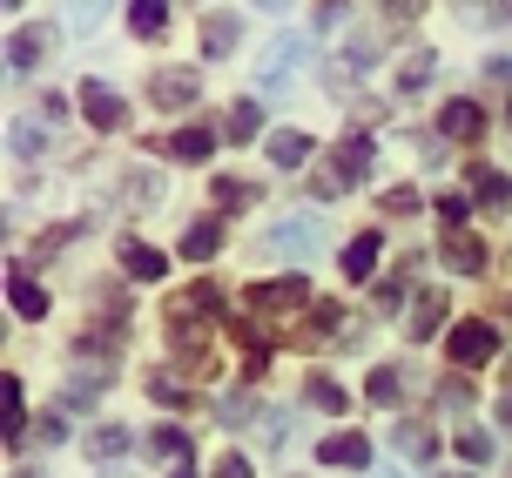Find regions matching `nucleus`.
Instances as JSON below:
<instances>
[{"mask_svg": "<svg viewBox=\"0 0 512 478\" xmlns=\"http://www.w3.org/2000/svg\"><path fill=\"white\" fill-rule=\"evenodd\" d=\"M371 176V135H344L331 149V169L317 176V196H344V189H358Z\"/></svg>", "mask_w": 512, "mask_h": 478, "instance_id": "nucleus-1", "label": "nucleus"}, {"mask_svg": "<svg viewBox=\"0 0 512 478\" xmlns=\"http://www.w3.org/2000/svg\"><path fill=\"white\" fill-rule=\"evenodd\" d=\"M492 351H499V330L492 324H452V364L479 371V364H492Z\"/></svg>", "mask_w": 512, "mask_h": 478, "instance_id": "nucleus-2", "label": "nucleus"}, {"mask_svg": "<svg viewBox=\"0 0 512 478\" xmlns=\"http://www.w3.org/2000/svg\"><path fill=\"white\" fill-rule=\"evenodd\" d=\"M81 115H88L95 128H122V122H128L122 95H115L108 81H81Z\"/></svg>", "mask_w": 512, "mask_h": 478, "instance_id": "nucleus-3", "label": "nucleus"}, {"mask_svg": "<svg viewBox=\"0 0 512 478\" xmlns=\"http://www.w3.org/2000/svg\"><path fill=\"white\" fill-rule=\"evenodd\" d=\"M48 27H14V34H7V68H14V75H27V68H41V61H48Z\"/></svg>", "mask_w": 512, "mask_h": 478, "instance_id": "nucleus-4", "label": "nucleus"}, {"mask_svg": "<svg viewBox=\"0 0 512 478\" xmlns=\"http://www.w3.org/2000/svg\"><path fill=\"white\" fill-rule=\"evenodd\" d=\"M438 135H452V142H479V135H486L479 101H445V108H438Z\"/></svg>", "mask_w": 512, "mask_h": 478, "instance_id": "nucleus-5", "label": "nucleus"}, {"mask_svg": "<svg viewBox=\"0 0 512 478\" xmlns=\"http://www.w3.org/2000/svg\"><path fill=\"white\" fill-rule=\"evenodd\" d=\"M304 297H310V283H304V277H277V283H256L243 303H250V310H297Z\"/></svg>", "mask_w": 512, "mask_h": 478, "instance_id": "nucleus-6", "label": "nucleus"}, {"mask_svg": "<svg viewBox=\"0 0 512 478\" xmlns=\"http://www.w3.org/2000/svg\"><path fill=\"white\" fill-rule=\"evenodd\" d=\"M445 263H452L459 277H479V270H486V243H479L472 229H445Z\"/></svg>", "mask_w": 512, "mask_h": 478, "instance_id": "nucleus-7", "label": "nucleus"}, {"mask_svg": "<svg viewBox=\"0 0 512 478\" xmlns=\"http://www.w3.org/2000/svg\"><path fill=\"white\" fill-rule=\"evenodd\" d=\"M216 250H223V223H216V216H203V223L182 229V263H209Z\"/></svg>", "mask_w": 512, "mask_h": 478, "instance_id": "nucleus-8", "label": "nucleus"}, {"mask_svg": "<svg viewBox=\"0 0 512 478\" xmlns=\"http://www.w3.org/2000/svg\"><path fill=\"white\" fill-rule=\"evenodd\" d=\"M149 95L162 101V108H189V101H196V75H182V68H155Z\"/></svg>", "mask_w": 512, "mask_h": 478, "instance_id": "nucleus-9", "label": "nucleus"}, {"mask_svg": "<svg viewBox=\"0 0 512 478\" xmlns=\"http://www.w3.org/2000/svg\"><path fill=\"white\" fill-rule=\"evenodd\" d=\"M378 250H384V236H378V229L351 236V250H344V277H351V283H364L371 270H378Z\"/></svg>", "mask_w": 512, "mask_h": 478, "instance_id": "nucleus-10", "label": "nucleus"}, {"mask_svg": "<svg viewBox=\"0 0 512 478\" xmlns=\"http://www.w3.org/2000/svg\"><path fill=\"white\" fill-rule=\"evenodd\" d=\"M317 458H324V465H371V445H364L358 431H331V438L317 445Z\"/></svg>", "mask_w": 512, "mask_h": 478, "instance_id": "nucleus-11", "label": "nucleus"}, {"mask_svg": "<svg viewBox=\"0 0 512 478\" xmlns=\"http://www.w3.org/2000/svg\"><path fill=\"white\" fill-rule=\"evenodd\" d=\"M236 41H243V21H236V14H209V21H203V54H209V61H223Z\"/></svg>", "mask_w": 512, "mask_h": 478, "instance_id": "nucleus-12", "label": "nucleus"}, {"mask_svg": "<svg viewBox=\"0 0 512 478\" xmlns=\"http://www.w3.org/2000/svg\"><path fill=\"white\" fill-rule=\"evenodd\" d=\"M445 290H418V303H411V337H438V324H445Z\"/></svg>", "mask_w": 512, "mask_h": 478, "instance_id": "nucleus-13", "label": "nucleus"}, {"mask_svg": "<svg viewBox=\"0 0 512 478\" xmlns=\"http://www.w3.org/2000/svg\"><path fill=\"white\" fill-rule=\"evenodd\" d=\"M304 155H310L304 128H277V135H270V162H277V169H304Z\"/></svg>", "mask_w": 512, "mask_h": 478, "instance_id": "nucleus-14", "label": "nucleus"}, {"mask_svg": "<svg viewBox=\"0 0 512 478\" xmlns=\"http://www.w3.org/2000/svg\"><path fill=\"white\" fill-rule=\"evenodd\" d=\"M472 196L486 202V209H506V202H512V182L499 176V169H486V162H472Z\"/></svg>", "mask_w": 512, "mask_h": 478, "instance_id": "nucleus-15", "label": "nucleus"}, {"mask_svg": "<svg viewBox=\"0 0 512 478\" xmlns=\"http://www.w3.org/2000/svg\"><path fill=\"white\" fill-rule=\"evenodd\" d=\"M122 270H128L135 283H155V277H162V250H149V243H128V236H122Z\"/></svg>", "mask_w": 512, "mask_h": 478, "instance_id": "nucleus-16", "label": "nucleus"}, {"mask_svg": "<svg viewBox=\"0 0 512 478\" xmlns=\"http://www.w3.org/2000/svg\"><path fill=\"white\" fill-rule=\"evenodd\" d=\"M128 27H135L142 41H155V34L169 27V0H128Z\"/></svg>", "mask_w": 512, "mask_h": 478, "instance_id": "nucleus-17", "label": "nucleus"}, {"mask_svg": "<svg viewBox=\"0 0 512 478\" xmlns=\"http://www.w3.org/2000/svg\"><path fill=\"white\" fill-rule=\"evenodd\" d=\"M209 149H216L209 128H176V135H169V155H176V162H203Z\"/></svg>", "mask_w": 512, "mask_h": 478, "instance_id": "nucleus-18", "label": "nucleus"}, {"mask_svg": "<svg viewBox=\"0 0 512 478\" xmlns=\"http://www.w3.org/2000/svg\"><path fill=\"white\" fill-rule=\"evenodd\" d=\"M7 303H14L21 317H48V297H41V283H27L21 270H14V283H7Z\"/></svg>", "mask_w": 512, "mask_h": 478, "instance_id": "nucleus-19", "label": "nucleus"}, {"mask_svg": "<svg viewBox=\"0 0 512 478\" xmlns=\"http://www.w3.org/2000/svg\"><path fill=\"white\" fill-rule=\"evenodd\" d=\"M432 68H438V54H432V48H411V54H405V68H398V88H405V95H411V88H425V81H432Z\"/></svg>", "mask_w": 512, "mask_h": 478, "instance_id": "nucleus-20", "label": "nucleus"}, {"mask_svg": "<svg viewBox=\"0 0 512 478\" xmlns=\"http://www.w3.org/2000/svg\"><path fill=\"white\" fill-rule=\"evenodd\" d=\"M128 445H135L128 425H95V431H88V452H95V458H122Z\"/></svg>", "mask_w": 512, "mask_h": 478, "instance_id": "nucleus-21", "label": "nucleus"}, {"mask_svg": "<svg viewBox=\"0 0 512 478\" xmlns=\"http://www.w3.org/2000/svg\"><path fill=\"white\" fill-rule=\"evenodd\" d=\"M256 128H263V108H256V101H236L230 122H223V135H230V142H250Z\"/></svg>", "mask_w": 512, "mask_h": 478, "instance_id": "nucleus-22", "label": "nucleus"}, {"mask_svg": "<svg viewBox=\"0 0 512 478\" xmlns=\"http://www.w3.org/2000/svg\"><path fill=\"white\" fill-rule=\"evenodd\" d=\"M391 438H398V452H405V458H432V452H438L432 425H398Z\"/></svg>", "mask_w": 512, "mask_h": 478, "instance_id": "nucleus-23", "label": "nucleus"}, {"mask_svg": "<svg viewBox=\"0 0 512 478\" xmlns=\"http://www.w3.org/2000/svg\"><path fill=\"white\" fill-rule=\"evenodd\" d=\"M310 404H317V411H351V391L337 378H310Z\"/></svg>", "mask_w": 512, "mask_h": 478, "instance_id": "nucleus-24", "label": "nucleus"}, {"mask_svg": "<svg viewBox=\"0 0 512 478\" xmlns=\"http://www.w3.org/2000/svg\"><path fill=\"white\" fill-rule=\"evenodd\" d=\"M0 411H7V445H21V378H0Z\"/></svg>", "mask_w": 512, "mask_h": 478, "instance_id": "nucleus-25", "label": "nucleus"}, {"mask_svg": "<svg viewBox=\"0 0 512 478\" xmlns=\"http://www.w3.org/2000/svg\"><path fill=\"white\" fill-rule=\"evenodd\" d=\"M331 324H337V310H331V303H317V317H310L290 344H304V351H310V344H331Z\"/></svg>", "mask_w": 512, "mask_h": 478, "instance_id": "nucleus-26", "label": "nucleus"}, {"mask_svg": "<svg viewBox=\"0 0 512 478\" xmlns=\"http://www.w3.org/2000/svg\"><path fill=\"white\" fill-rule=\"evenodd\" d=\"M310 243H317V223H283L277 229V250H290V256H304Z\"/></svg>", "mask_w": 512, "mask_h": 478, "instance_id": "nucleus-27", "label": "nucleus"}, {"mask_svg": "<svg viewBox=\"0 0 512 478\" xmlns=\"http://www.w3.org/2000/svg\"><path fill=\"white\" fill-rule=\"evenodd\" d=\"M155 452H162V458H182V465H189V431H182V425H162V431H155Z\"/></svg>", "mask_w": 512, "mask_h": 478, "instance_id": "nucleus-28", "label": "nucleus"}, {"mask_svg": "<svg viewBox=\"0 0 512 478\" xmlns=\"http://www.w3.org/2000/svg\"><path fill=\"white\" fill-rule=\"evenodd\" d=\"M405 398V371H378L371 378V404H398Z\"/></svg>", "mask_w": 512, "mask_h": 478, "instance_id": "nucleus-29", "label": "nucleus"}, {"mask_svg": "<svg viewBox=\"0 0 512 478\" xmlns=\"http://www.w3.org/2000/svg\"><path fill=\"white\" fill-rule=\"evenodd\" d=\"M149 398H155V404H189V391H182L169 371H155V378H149Z\"/></svg>", "mask_w": 512, "mask_h": 478, "instance_id": "nucleus-30", "label": "nucleus"}, {"mask_svg": "<svg viewBox=\"0 0 512 478\" xmlns=\"http://www.w3.org/2000/svg\"><path fill=\"white\" fill-rule=\"evenodd\" d=\"M465 216H472V202H465V196H438V223H445V229H465Z\"/></svg>", "mask_w": 512, "mask_h": 478, "instance_id": "nucleus-31", "label": "nucleus"}, {"mask_svg": "<svg viewBox=\"0 0 512 478\" xmlns=\"http://www.w3.org/2000/svg\"><path fill=\"white\" fill-rule=\"evenodd\" d=\"M459 452L472 458V465H486V458H492V438H486V431H459Z\"/></svg>", "mask_w": 512, "mask_h": 478, "instance_id": "nucleus-32", "label": "nucleus"}, {"mask_svg": "<svg viewBox=\"0 0 512 478\" xmlns=\"http://www.w3.org/2000/svg\"><path fill=\"white\" fill-rule=\"evenodd\" d=\"M411 209H418V189H391L384 196V216H411Z\"/></svg>", "mask_w": 512, "mask_h": 478, "instance_id": "nucleus-33", "label": "nucleus"}, {"mask_svg": "<svg viewBox=\"0 0 512 478\" xmlns=\"http://www.w3.org/2000/svg\"><path fill=\"white\" fill-rule=\"evenodd\" d=\"M68 14H75V27H95V21H102V14H108V0H75Z\"/></svg>", "mask_w": 512, "mask_h": 478, "instance_id": "nucleus-34", "label": "nucleus"}, {"mask_svg": "<svg viewBox=\"0 0 512 478\" xmlns=\"http://www.w3.org/2000/svg\"><path fill=\"white\" fill-rule=\"evenodd\" d=\"M209 478H250V458L223 452V458H216V472H209Z\"/></svg>", "mask_w": 512, "mask_h": 478, "instance_id": "nucleus-35", "label": "nucleus"}, {"mask_svg": "<svg viewBox=\"0 0 512 478\" xmlns=\"http://www.w3.org/2000/svg\"><path fill=\"white\" fill-rule=\"evenodd\" d=\"M344 14H351V0H324V7H317V27H337Z\"/></svg>", "mask_w": 512, "mask_h": 478, "instance_id": "nucleus-36", "label": "nucleus"}, {"mask_svg": "<svg viewBox=\"0 0 512 478\" xmlns=\"http://www.w3.org/2000/svg\"><path fill=\"white\" fill-rule=\"evenodd\" d=\"M398 303H405V283H378V310H384V317H391Z\"/></svg>", "mask_w": 512, "mask_h": 478, "instance_id": "nucleus-37", "label": "nucleus"}, {"mask_svg": "<svg viewBox=\"0 0 512 478\" xmlns=\"http://www.w3.org/2000/svg\"><path fill=\"white\" fill-rule=\"evenodd\" d=\"M216 202H250V182H230V176H223V182H216Z\"/></svg>", "mask_w": 512, "mask_h": 478, "instance_id": "nucleus-38", "label": "nucleus"}, {"mask_svg": "<svg viewBox=\"0 0 512 478\" xmlns=\"http://www.w3.org/2000/svg\"><path fill=\"white\" fill-rule=\"evenodd\" d=\"M7 142H14V155H34V149H41V135H34V128H14Z\"/></svg>", "mask_w": 512, "mask_h": 478, "instance_id": "nucleus-39", "label": "nucleus"}, {"mask_svg": "<svg viewBox=\"0 0 512 478\" xmlns=\"http://www.w3.org/2000/svg\"><path fill=\"white\" fill-rule=\"evenodd\" d=\"M384 14L391 21H418V0H384Z\"/></svg>", "mask_w": 512, "mask_h": 478, "instance_id": "nucleus-40", "label": "nucleus"}, {"mask_svg": "<svg viewBox=\"0 0 512 478\" xmlns=\"http://www.w3.org/2000/svg\"><path fill=\"white\" fill-rule=\"evenodd\" d=\"M499 418H506V431H512V391H506V404H499Z\"/></svg>", "mask_w": 512, "mask_h": 478, "instance_id": "nucleus-41", "label": "nucleus"}, {"mask_svg": "<svg viewBox=\"0 0 512 478\" xmlns=\"http://www.w3.org/2000/svg\"><path fill=\"white\" fill-rule=\"evenodd\" d=\"M169 478H196V472H189V465H176V472H169Z\"/></svg>", "mask_w": 512, "mask_h": 478, "instance_id": "nucleus-42", "label": "nucleus"}, {"mask_svg": "<svg viewBox=\"0 0 512 478\" xmlns=\"http://www.w3.org/2000/svg\"><path fill=\"white\" fill-rule=\"evenodd\" d=\"M452 478H472V472H452Z\"/></svg>", "mask_w": 512, "mask_h": 478, "instance_id": "nucleus-43", "label": "nucleus"}, {"mask_svg": "<svg viewBox=\"0 0 512 478\" xmlns=\"http://www.w3.org/2000/svg\"><path fill=\"white\" fill-rule=\"evenodd\" d=\"M7 7H21V0H7Z\"/></svg>", "mask_w": 512, "mask_h": 478, "instance_id": "nucleus-44", "label": "nucleus"}, {"mask_svg": "<svg viewBox=\"0 0 512 478\" xmlns=\"http://www.w3.org/2000/svg\"><path fill=\"white\" fill-rule=\"evenodd\" d=\"M506 122H512V115H506Z\"/></svg>", "mask_w": 512, "mask_h": 478, "instance_id": "nucleus-45", "label": "nucleus"}]
</instances>
